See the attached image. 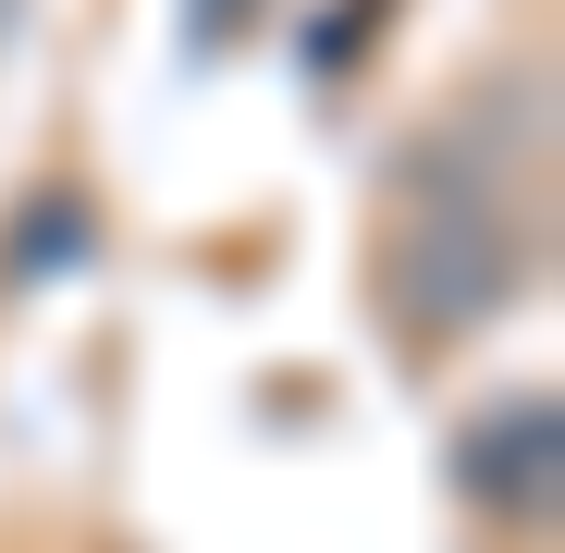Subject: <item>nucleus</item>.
Instances as JSON below:
<instances>
[{"label":"nucleus","mask_w":565,"mask_h":553,"mask_svg":"<svg viewBox=\"0 0 565 553\" xmlns=\"http://www.w3.org/2000/svg\"><path fill=\"white\" fill-rule=\"evenodd\" d=\"M516 296V234L480 184H418V234H406V320L418 332H467Z\"/></svg>","instance_id":"f257e3e1"},{"label":"nucleus","mask_w":565,"mask_h":553,"mask_svg":"<svg viewBox=\"0 0 565 553\" xmlns=\"http://www.w3.org/2000/svg\"><path fill=\"white\" fill-rule=\"evenodd\" d=\"M455 480H467V504H492V517H553V480H565V418H553V394L529 382V394L480 406V430L455 443Z\"/></svg>","instance_id":"f03ea898"}]
</instances>
